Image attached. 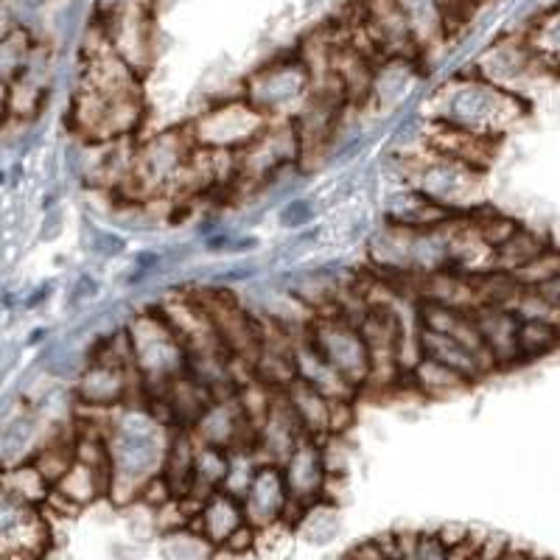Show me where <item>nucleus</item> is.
I'll list each match as a JSON object with an SVG mask.
<instances>
[{
	"instance_id": "obj_1",
	"label": "nucleus",
	"mask_w": 560,
	"mask_h": 560,
	"mask_svg": "<svg viewBox=\"0 0 560 560\" xmlns=\"http://www.w3.org/2000/svg\"><path fill=\"white\" fill-rule=\"evenodd\" d=\"M147 115L140 73L115 51L93 23L84 43L82 77L70 98L68 124L84 143L135 138Z\"/></svg>"
},
{
	"instance_id": "obj_2",
	"label": "nucleus",
	"mask_w": 560,
	"mask_h": 560,
	"mask_svg": "<svg viewBox=\"0 0 560 560\" xmlns=\"http://www.w3.org/2000/svg\"><path fill=\"white\" fill-rule=\"evenodd\" d=\"M174 429L166 427L147 404H127L118 407L109 427V459H113V479H109V504L127 510L135 504L154 477L163 474Z\"/></svg>"
},
{
	"instance_id": "obj_3",
	"label": "nucleus",
	"mask_w": 560,
	"mask_h": 560,
	"mask_svg": "<svg viewBox=\"0 0 560 560\" xmlns=\"http://www.w3.org/2000/svg\"><path fill=\"white\" fill-rule=\"evenodd\" d=\"M527 98L485 82L474 70L440 84L423 104L427 121L448 124L490 140H502L522 118H527Z\"/></svg>"
},
{
	"instance_id": "obj_4",
	"label": "nucleus",
	"mask_w": 560,
	"mask_h": 560,
	"mask_svg": "<svg viewBox=\"0 0 560 560\" xmlns=\"http://www.w3.org/2000/svg\"><path fill=\"white\" fill-rule=\"evenodd\" d=\"M395 158H398V166H401L404 185H412L415 191L443 205L452 213L468 217L477 208L488 205L482 168L443 158V154H434L429 149L420 158H409L401 149V152H395Z\"/></svg>"
},
{
	"instance_id": "obj_5",
	"label": "nucleus",
	"mask_w": 560,
	"mask_h": 560,
	"mask_svg": "<svg viewBox=\"0 0 560 560\" xmlns=\"http://www.w3.org/2000/svg\"><path fill=\"white\" fill-rule=\"evenodd\" d=\"M127 334L135 370L147 389V398L188 373V350L160 306L135 314L127 323Z\"/></svg>"
},
{
	"instance_id": "obj_6",
	"label": "nucleus",
	"mask_w": 560,
	"mask_h": 560,
	"mask_svg": "<svg viewBox=\"0 0 560 560\" xmlns=\"http://www.w3.org/2000/svg\"><path fill=\"white\" fill-rule=\"evenodd\" d=\"M242 96L255 109H261L269 121L294 124L303 115V109L312 104V70L303 62L300 51L292 54V57L275 59V62L264 65L261 70H255L247 84H244Z\"/></svg>"
},
{
	"instance_id": "obj_7",
	"label": "nucleus",
	"mask_w": 560,
	"mask_h": 560,
	"mask_svg": "<svg viewBox=\"0 0 560 560\" xmlns=\"http://www.w3.org/2000/svg\"><path fill=\"white\" fill-rule=\"evenodd\" d=\"M306 337L317 348L319 357L331 364L357 393H364L370 387L373 362H370V350L359 323L339 312L314 314L306 328Z\"/></svg>"
},
{
	"instance_id": "obj_8",
	"label": "nucleus",
	"mask_w": 560,
	"mask_h": 560,
	"mask_svg": "<svg viewBox=\"0 0 560 560\" xmlns=\"http://www.w3.org/2000/svg\"><path fill=\"white\" fill-rule=\"evenodd\" d=\"M275 121H269L261 109H255L244 96L224 98L188 121L194 147L210 149V152H233L242 154L255 140L261 138Z\"/></svg>"
},
{
	"instance_id": "obj_9",
	"label": "nucleus",
	"mask_w": 560,
	"mask_h": 560,
	"mask_svg": "<svg viewBox=\"0 0 560 560\" xmlns=\"http://www.w3.org/2000/svg\"><path fill=\"white\" fill-rule=\"evenodd\" d=\"M471 70L485 82L497 84L513 96L527 98V90L558 68L549 65L541 54H535L527 37H504L490 45L488 51L479 54Z\"/></svg>"
},
{
	"instance_id": "obj_10",
	"label": "nucleus",
	"mask_w": 560,
	"mask_h": 560,
	"mask_svg": "<svg viewBox=\"0 0 560 560\" xmlns=\"http://www.w3.org/2000/svg\"><path fill=\"white\" fill-rule=\"evenodd\" d=\"M51 544L45 510L3 493L0 502V549L3 560H43Z\"/></svg>"
},
{
	"instance_id": "obj_11",
	"label": "nucleus",
	"mask_w": 560,
	"mask_h": 560,
	"mask_svg": "<svg viewBox=\"0 0 560 560\" xmlns=\"http://www.w3.org/2000/svg\"><path fill=\"white\" fill-rule=\"evenodd\" d=\"M280 468H283V477H287L289 493H292L294 502L306 504V508L323 502L328 479H331L328 477V465H325L323 440H300V446L289 454V459Z\"/></svg>"
},
{
	"instance_id": "obj_12",
	"label": "nucleus",
	"mask_w": 560,
	"mask_h": 560,
	"mask_svg": "<svg viewBox=\"0 0 560 560\" xmlns=\"http://www.w3.org/2000/svg\"><path fill=\"white\" fill-rule=\"evenodd\" d=\"M289 502H292V493H289L283 468L275 463H264L258 474H255L253 485H249L247 497H244L247 524H253L255 529L280 524L283 516H287Z\"/></svg>"
},
{
	"instance_id": "obj_13",
	"label": "nucleus",
	"mask_w": 560,
	"mask_h": 560,
	"mask_svg": "<svg viewBox=\"0 0 560 560\" xmlns=\"http://www.w3.org/2000/svg\"><path fill=\"white\" fill-rule=\"evenodd\" d=\"M479 337L497 370H513L524 364L518 350V314L499 306H474Z\"/></svg>"
},
{
	"instance_id": "obj_14",
	"label": "nucleus",
	"mask_w": 560,
	"mask_h": 560,
	"mask_svg": "<svg viewBox=\"0 0 560 560\" xmlns=\"http://www.w3.org/2000/svg\"><path fill=\"white\" fill-rule=\"evenodd\" d=\"M418 345H420V357L434 359V362L446 364L454 373H459L463 378H468L471 384L482 382L493 373V362L485 350L471 348L468 342L457 337H448V334H432L418 328Z\"/></svg>"
},
{
	"instance_id": "obj_15",
	"label": "nucleus",
	"mask_w": 560,
	"mask_h": 560,
	"mask_svg": "<svg viewBox=\"0 0 560 560\" xmlns=\"http://www.w3.org/2000/svg\"><path fill=\"white\" fill-rule=\"evenodd\" d=\"M300 440H306V432L300 427L294 409L289 407L287 395L280 393L267 418L261 420V427H258L255 448L264 457V463L283 465L289 459V454L300 446Z\"/></svg>"
},
{
	"instance_id": "obj_16",
	"label": "nucleus",
	"mask_w": 560,
	"mask_h": 560,
	"mask_svg": "<svg viewBox=\"0 0 560 560\" xmlns=\"http://www.w3.org/2000/svg\"><path fill=\"white\" fill-rule=\"evenodd\" d=\"M459 219V213H452L443 205L432 202L420 191H415L412 185H404L401 191L389 194L384 202V222L395 224L404 230H432L443 228V224Z\"/></svg>"
},
{
	"instance_id": "obj_17",
	"label": "nucleus",
	"mask_w": 560,
	"mask_h": 560,
	"mask_svg": "<svg viewBox=\"0 0 560 560\" xmlns=\"http://www.w3.org/2000/svg\"><path fill=\"white\" fill-rule=\"evenodd\" d=\"M283 395H287L289 407L298 415L300 427H303L306 438L325 440L337 434V404L342 401L325 398L323 393H317V389L308 387L306 382H300V378Z\"/></svg>"
},
{
	"instance_id": "obj_18",
	"label": "nucleus",
	"mask_w": 560,
	"mask_h": 560,
	"mask_svg": "<svg viewBox=\"0 0 560 560\" xmlns=\"http://www.w3.org/2000/svg\"><path fill=\"white\" fill-rule=\"evenodd\" d=\"M244 524H247V513H244L242 499L230 497L224 490H217L202 504L199 516L191 522V529H197L213 547L222 549L233 538V533H238Z\"/></svg>"
},
{
	"instance_id": "obj_19",
	"label": "nucleus",
	"mask_w": 560,
	"mask_h": 560,
	"mask_svg": "<svg viewBox=\"0 0 560 560\" xmlns=\"http://www.w3.org/2000/svg\"><path fill=\"white\" fill-rule=\"evenodd\" d=\"M401 387L412 389V393H418L420 398H429V401H443V398H457V395L468 393L474 384L459 376V373H454L452 368H446V364L420 357V362L401 378Z\"/></svg>"
},
{
	"instance_id": "obj_20",
	"label": "nucleus",
	"mask_w": 560,
	"mask_h": 560,
	"mask_svg": "<svg viewBox=\"0 0 560 560\" xmlns=\"http://www.w3.org/2000/svg\"><path fill=\"white\" fill-rule=\"evenodd\" d=\"M552 244L555 242L547 230L522 224V228H518L516 233L502 244V247L493 249V269H497V272H510V275L522 272V269L529 267L535 258H541Z\"/></svg>"
},
{
	"instance_id": "obj_21",
	"label": "nucleus",
	"mask_w": 560,
	"mask_h": 560,
	"mask_svg": "<svg viewBox=\"0 0 560 560\" xmlns=\"http://www.w3.org/2000/svg\"><path fill=\"white\" fill-rule=\"evenodd\" d=\"M109 479L113 477L107 471H98L93 465L77 459V465L65 474V479L54 490L65 502H70L77 510H84L93 502H98V499L109 497Z\"/></svg>"
},
{
	"instance_id": "obj_22",
	"label": "nucleus",
	"mask_w": 560,
	"mask_h": 560,
	"mask_svg": "<svg viewBox=\"0 0 560 560\" xmlns=\"http://www.w3.org/2000/svg\"><path fill=\"white\" fill-rule=\"evenodd\" d=\"M3 493L32 508H45L54 493V485L39 474L34 463H20L3 474Z\"/></svg>"
},
{
	"instance_id": "obj_23",
	"label": "nucleus",
	"mask_w": 560,
	"mask_h": 560,
	"mask_svg": "<svg viewBox=\"0 0 560 560\" xmlns=\"http://www.w3.org/2000/svg\"><path fill=\"white\" fill-rule=\"evenodd\" d=\"M339 529H342L339 504L323 499V502L312 504L306 510V516H303V522L298 527V535L306 544H312V547H325V544H331L337 538Z\"/></svg>"
},
{
	"instance_id": "obj_24",
	"label": "nucleus",
	"mask_w": 560,
	"mask_h": 560,
	"mask_svg": "<svg viewBox=\"0 0 560 560\" xmlns=\"http://www.w3.org/2000/svg\"><path fill=\"white\" fill-rule=\"evenodd\" d=\"M560 348V331L555 325L541 319L518 317V350H522L524 364L538 362Z\"/></svg>"
},
{
	"instance_id": "obj_25",
	"label": "nucleus",
	"mask_w": 560,
	"mask_h": 560,
	"mask_svg": "<svg viewBox=\"0 0 560 560\" xmlns=\"http://www.w3.org/2000/svg\"><path fill=\"white\" fill-rule=\"evenodd\" d=\"M217 552L219 549L191 527L163 535V558L166 560H213Z\"/></svg>"
},
{
	"instance_id": "obj_26",
	"label": "nucleus",
	"mask_w": 560,
	"mask_h": 560,
	"mask_svg": "<svg viewBox=\"0 0 560 560\" xmlns=\"http://www.w3.org/2000/svg\"><path fill=\"white\" fill-rule=\"evenodd\" d=\"M524 37L533 45L535 54H541L549 65L560 68V9L544 14Z\"/></svg>"
},
{
	"instance_id": "obj_27",
	"label": "nucleus",
	"mask_w": 560,
	"mask_h": 560,
	"mask_svg": "<svg viewBox=\"0 0 560 560\" xmlns=\"http://www.w3.org/2000/svg\"><path fill=\"white\" fill-rule=\"evenodd\" d=\"M294 547V529L289 524H272V527L258 529V544L255 555L261 560H283Z\"/></svg>"
},
{
	"instance_id": "obj_28",
	"label": "nucleus",
	"mask_w": 560,
	"mask_h": 560,
	"mask_svg": "<svg viewBox=\"0 0 560 560\" xmlns=\"http://www.w3.org/2000/svg\"><path fill=\"white\" fill-rule=\"evenodd\" d=\"M558 275H560V247L558 244H552L541 258H535L529 267H524L522 272H516L513 278L522 283V289H538L541 283H547V280L558 278Z\"/></svg>"
},
{
	"instance_id": "obj_29",
	"label": "nucleus",
	"mask_w": 560,
	"mask_h": 560,
	"mask_svg": "<svg viewBox=\"0 0 560 560\" xmlns=\"http://www.w3.org/2000/svg\"><path fill=\"white\" fill-rule=\"evenodd\" d=\"M314 213H317V210H314L312 199L292 197V199H287V202H283V208L278 210V222H280V228L294 230V233H298V230L312 228Z\"/></svg>"
},
{
	"instance_id": "obj_30",
	"label": "nucleus",
	"mask_w": 560,
	"mask_h": 560,
	"mask_svg": "<svg viewBox=\"0 0 560 560\" xmlns=\"http://www.w3.org/2000/svg\"><path fill=\"white\" fill-rule=\"evenodd\" d=\"M90 249L102 255V258H118L127 249V238L121 233H115V230H96L90 236Z\"/></svg>"
},
{
	"instance_id": "obj_31",
	"label": "nucleus",
	"mask_w": 560,
	"mask_h": 560,
	"mask_svg": "<svg viewBox=\"0 0 560 560\" xmlns=\"http://www.w3.org/2000/svg\"><path fill=\"white\" fill-rule=\"evenodd\" d=\"M255 544H258V529L253 524H244L238 533H233V538L219 552L233 555V558H247V555H255Z\"/></svg>"
},
{
	"instance_id": "obj_32",
	"label": "nucleus",
	"mask_w": 560,
	"mask_h": 560,
	"mask_svg": "<svg viewBox=\"0 0 560 560\" xmlns=\"http://www.w3.org/2000/svg\"><path fill=\"white\" fill-rule=\"evenodd\" d=\"M98 292H102V287H98V280L93 278V275H79L77 280H73V287H70V294H68V308H79L84 306L88 300H96Z\"/></svg>"
},
{
	"instance_id": "obj_33",
	"label": "nucleus",
	"mask_w": 560,
	"mask_h": 560,
	"mask_svg": "<svg viewBox=\"0 0 560 560\" xmlns=\"http://www.w3.org/2000/svg\"><path fill=\"white\" fill-rule=\"evenodd\" d=\"M415 560H452V549L440 541L438 529H432V533H420Z\"/></svg>"
},
{
	"instance_id": "obj_34",
	"label": "nucleus",
	"mask_w": 560,
	"mask_h": 560,
	"mask_svg": "<svg viewBox=\"0 0 560 560\" xmlns=\"http://www.w3.org/2000/svg\"><path fill=\"white\" fill-rule=\"evenodd\" d=\"M62 228H65V210L62 208L48 210L43 224H39V238H43V242H57V238L62 236Z\"/></svg>"
},
{
	"instance_id": "obj_35",
	"label": "nucleus",
	"mask_w": 560,
	"mask_h": 560,
	"mask_svg": "<svg viewBox=\"0 0 560 560\" xmlns=\"http://www.w3.org/2000/svg\"><path fill=\"white\" fill-rule=\"evenodd\" d=\"M533 292L541 294V298L549 300V303H558V306H560V275H558V278L547 280V283H541L538 289H533Z\"/></svg>"
},
{
	"instance_id": "obj_36",
	"label": "nucleus",
	"mask_w": 560,
	"mask_h": 560,
	"mask_svg": "<svg viewBox=\"0 0 560 560\" xmlns=\"http://www.w3.org/2000/svg\"><path fill=\"white\" fill-rule=\"evenodd\" d=\"M48 294H51V283H48V287L34 289V292L28 294L26 300H23V306H26V308H37V306H43L45 300H48Z\"/></svg>"
}]
</instances>
